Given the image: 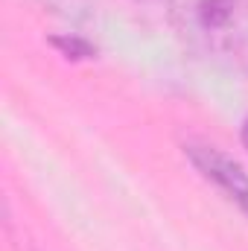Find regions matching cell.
I'll return each mask as SVG.
<instances>
[{
    "mask_svg": "<svg viewBox=\"0 0 248 251\" xmlns=\"http://www.w3.org/2000/svg\"><path fill=\"white\" fill-rule=\"evenodd\" d=\"M184 32L201 53L248 64V0H190Z\"/></svg>",
    "mask_w": 248,
    "mask_h": 251,
    "instance_id": "obj_1",
    "label": "cell"
},
{
    "mask_svg": "<svg viewBox=\"0 0 248 251\" xmlns=\"http://www.w3.org/2000/svg\"><path fill=\"white\" fill-rule=\"evenodd\" d=\"M187 155L196 164V170L207 181H213L216 187L222 190V196L228 201H234L248 216V176H246V170L234 158H228L222 149H216V146H198V143H193V146H187Z\"/></svg>",
    "mask_w": 248,
    "mask_h": 251,
    "instance_id": "obj_2",
    "label": "cell"
},
{
    "mask_svg": "<svg viewBox=\"0 0 248 251\" xmlns=\"http://www.w3.org/2000/svg\"><path fill=\"white\" fill-rule=\"evenodd\" d=\"M243 143H246V149H248V117H246V123H243Z\"/></svg>",
    "mask_w": 248,
    "mask_h": 251,
    "instance_id": "obj_3",
    "label": "cell"
}]
</instances>
